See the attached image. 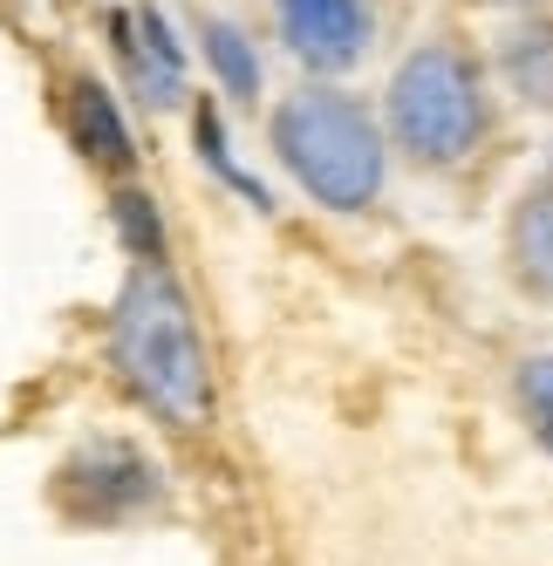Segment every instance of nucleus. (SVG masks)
I'll return each instance as SVG.
<instances>
[{"instance_id":"nucleus-5","label":"nucleus","mask_w":553,"mask_h":566,"mask_svg":"<svg viewBox=\"0 0 553 566\" xmlns=\"http://www.w3.org/2000/svg\"><path fill=\"white\" fill-rule=\"evenodd\" d=\"M273 34L307 75H348L376 42L369 0H273Z\"/></svg>"},{"instance_id":"nucleus-7","label":"nucleus","mask_w":553,"mask_h":566,"mask_svg":"<svg viewBox=\"0 0 553 566\" xmlns=\"http://www.w3.org/2000/svg\"><path fill=\"white\" fill-rule=\"evenodd\" d=\"M124 55H131V75H137L144 103L150 109H171L178 90H185V55H178V42L165 34V21H157L150 8L124 21Z\"/></svg>"},{"instance_id":"nucleus-6","label":"nucleus","mask_w":553,"mask_h":566,"mask_svg":"<svg viewBox=\"0 0 553 566\" xmlns=\"http://www.w3.org/2000/svg\"><path fill=\"white\" fill-rule=\"evenodd\" d=\"M492 69L512 103L526 109H553V0H526L520 14L499 28Z\"/></svg>"},{"instance_id":"nucleus-4","label":"nucleus","mask_w":553,"mask_h":566,"mask_svg":"<svg viewBox=\"0 0 553 566\" xmlns=\"http://www.w3.org/2000/svg\"><path fill=\"white\" fill-rule=\"evenodd\" d=\"M62 499H75V512L96 518V525H116V518H144V512L165 505V478H157V464L137 443L103 437L62 471Z\"/></svg>"},{"instance_id":"nucleus-1","label":"nucleus","mask_w":553,"mask_h":566,"mask_svg":"<svg viewBox=\"0 0 553 566\" xmlns=\"http://www.w3.org/2000/svg\"><path fill=\"white\" fill-rule=\"evenodd\" d=\"M492 75L479 49L458 34H430L417 42L383 96V137L397 144L424 171H458L465 157H479L492 137Z\"/></svg>"},{"instance_id":"nucleus-8","label":"nucleus","mask_w":553,"mask_h":566,"mask_svg":"<svg viewBox=\"0 0 553 566\" xmlns=\"http://www.w3.org/2000/svg\"><path fill=\"white\" fill-rule=\"evenodd\" d=\"M505 253H512V273H520V287H533V294L553 301V171L520 198V212H512V232H505Z\"/></svg>"},{"instance_id":"nucleus-3","label":"nucleus","mask_w":553,"mask_h":566,"mask_svg":"<svg viewBox=\"0 0 553 566\" xmlns=\"http://www.w3.org/2000/svg\"><path fill=\"white\" fill-rule=\"evenodd\" d=\"M116 369L171 430H199L212 417V369L199 321L185 307V287L157 260H144L116 301Z\"/></svg>"},{"instance_id":"nucleus-2","label":"nucleus","mask_w":553,"mask_h":566,"mask_svg":"<svg viewBox=\"0 0 553 566\" xmlns=\"http://www.w3.org/2000/svg\"><path fill=\"white\" fill-rule=\"evenodd\" d=\"M273 157L288 165V178L328 212H363L383 198L389 185V137H383V116L328 83H307L294 96L273 103Z\"/></svg>"},{"instance_id":"nucleus-12","label":"nucleus","mask_w":553,"mask_h":566,"mask_svg":"<svg viewBox=\"0 0 553 566\" xmlns=\"http://www.w3.org/2000/svg\"><path fill=\"white\" fill-rule=\"evenodd\" d=\"M479 8H526V0H479Z\"/></svg>"},{"instance_id":"nucleus-10","label":"nucleus","mask_w":553,"mask_h":566,"mask_svg":"<svg viewBox=\"0 0 553 566\" xmlns=\"http://www.w3.org/2000/svg\"><path fill=\"white\" fill-rule=\"evenodd\" d=\"M520 410L533 423V437L553 451V355H533L520 361Z\"/></svg>"},{"instance_id":"nucleus-11","label":"nucleus","mask_w":553,"mask_h":566,"mask_svg":"<svg viewBox=\"0 0 553 566\" xmlns=\"http://www.w3.org/2000/svg\"><path fill=\"white\" fill-rule=\"evenodd\" d=\"M206 34H212L206 49H212V62L226 69V83L240 90V96H253V90H260V62H253V55L240 49V28H226V21H212Z\"/></svg>"},{"instance_id":"nucleus-9","label":"nucleus","mask_w":553,"mask_h":566,"mask_svg":"<svg viewBox=\"0 0 553 566\" xmlns=\"http://www.w3.org/2000/svg\"><path fill=\"white\" fill-rule=\"evenodd\" d=\"M75 137H83L103 165H124L131 157V137H124V124H116V109L96 83H75Z\"/></svg>"}]
</instances>
